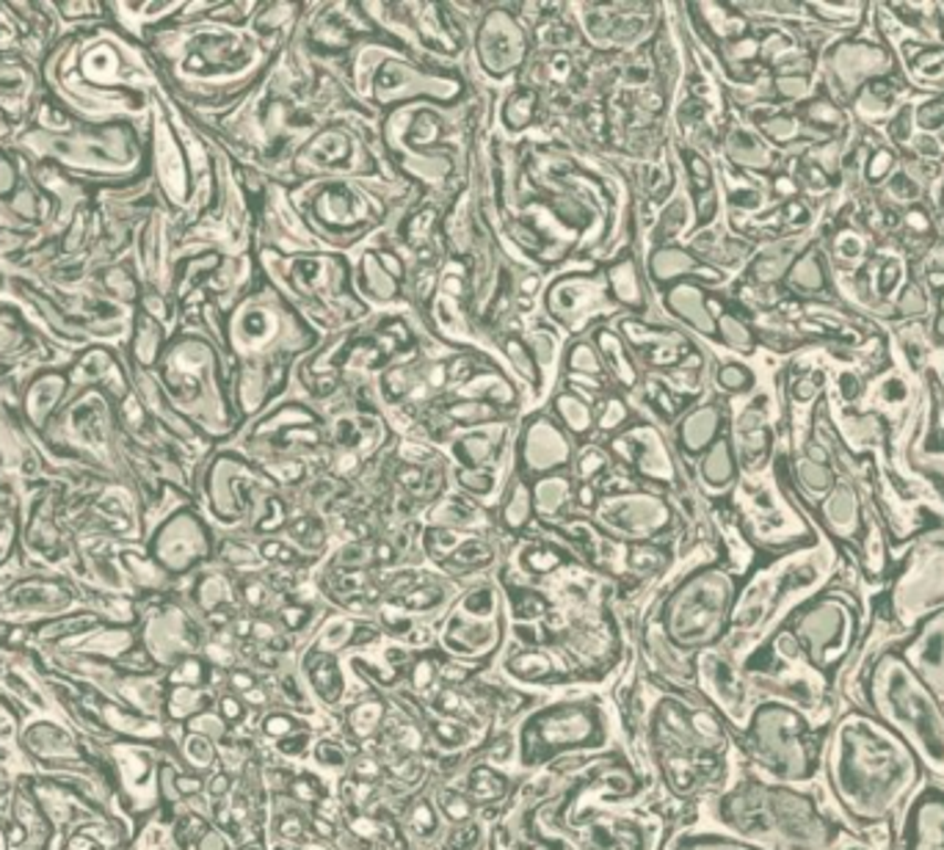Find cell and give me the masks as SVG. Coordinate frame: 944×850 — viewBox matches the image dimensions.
Here are the masks:
<instances>
[{
	"instance_id": "1",
	"label": "cell",
	"mask_w": 944,
	"mask_h": 850,
	"mask_svg": "<svg viewBox=\"0 0 944 850\" xmlns=\"http://www.w3.org/2000/svg\"><path fill=\"white\" fill-rule=\"evenodd\" d=\"M820 770L837 818L864 837L898 829L903 809L929 781L912 748L859 704L826 729Z\"/></svg>"
},
{
	"instance_id": "2",
	"label": "cell",
	"mask_w": 944,
	"mask_h": 850,
	"mask_svg": "<svg viewBox=\"0 0 944 850\" xmlns=\"http://www.w3.org/2000/svg\"><path fill=\"white\" fill-rule=\"evenodd\" d=\"M713 815L732 837L759 850H875L826 812L807 787L743 779L718 792Z\"/></svg>"
},
{
	"instance_id": "3",
	"label": "cell",
	"mask_w": 944,
	"mask_h": 850,
	"mask_svg": "<svg viewBox=\"0 0 944 850\" xmlns=\"http://www.w3.org/2000/svg\"><path fill=\"white\" fill-rule=\"evenodd\" d=\"M853 691L859 707L873 713L912 748L931 785L944 787V704L903 663L895 646L864 668Z\"/></svg>"
},
{
	"instance_id": "4",
	"label": "cell",
	"mask_w": 944,
	"mask_h": 850,
	"mask_svg": "<svg viewBox=\"0 0 944 850\" xmlns=\"http://www.w3.org/2000/svg\"><path fill=\"white\" fill-rule=\"evenodd\" d=\"M829 726L785 702H757L743 726L740 748L748 763L776 785L809 787L820 774V751Z\"/></svg>"
},
{
	"instance_id": "5",
	"label": "cell",
	"mask_w": 944,
	"mask_h": 850,
	"mask_svg": "<svg viewBox=\"0 0 944 850\" xmlns=\"http://www.w3.org/2000/svg\"><path fill=\"white\" fill-rule=\"evenodd\" d=\"M732 580L720 572H702L668 597L663 622L666 638L683 652L720 646L732 622Z\"/></svg>"
},
{
	"instance_id": "6",
	"label": "cell",
	"mask_w": 944,
	"mask_h": 850,
	"mask_svg": "<svg viewBox=\"0 0 944 850\" xmlns=\"http://www.w3.org/2000/svg\"><path fill=\"white\" fill-rule=\"evenodd\" d=\"M787 635L792 638L798 654H801L809 668H815L820 676L834 682V674H840L842 665L848 663V657L857 649V613H853L848 602L823 597V600L807 605L792 619Z\"/></svg>"
},
{
	"instance_id": "7",
	"label": "cell",
	"mask_w": 944,
	"mask_h": 850,
	"mask_svg": "<svg viewBox=\"0 0 944 850\" xmlns=\"http://www.w3.org/2000/svg\"><path fill=\"white\" fill-rule=\"evenodd\" d=\"M475 55L491 81H506L528 61V37L517 17L502 9H491L480 20L475 33Z\"/></svg>"
},
{
	"instance_id": "8",
	"label": "cell",
	"mask_w": 944,
	"mask_h": 850,
	"mask_svg": "<svg viewBox=\"0 0 944 850\" xmlns=\"http://www.w3.org/2000/svg\"><path fill=\"white\" fill-rule=\"evenodd\" d=\"M892 850H944V787L925 785L909 801Z\"/></svg>"
},
{
	"instance_id": "9",
	"label": "cell",
	"mask_w": 944,
	"mask_h": 850,
	"mask_svg": "<svg viewBox=\"0 0 944 850\" xmlns=\"http://www.w3.org/2000/svg\"><path fill=\"white\" fill-rule=\"evenodd\" d=\"M895 652L944 704V611L923 619L912 633L903 635Z\"/></svg>"
},
{
	"instance_id": "10",
	"label": "cell",
	"mask_w": 944,
	"mask_h": 850,
	"mask_svg": "<svg viewBox=\"0 0 944 850\" xmlns=\"http://www.w3.org/2000/svg\"><path fill=\"white\" fill-rule=\"evenodd\" d=\"M602 528L611 530L622 539H652L661 533L668 522L666 502L650 495H630V497H608L602 500L600 514H597Z\"/></svg>"
},
{
	"instance_id": "11",
	"label": "cell",
	"mask_w": 944,
	"mask_h": 850,
	"mask_svg": "<svg viewBox=\"0 0 944 850\" xmlns=\"http://www.w3.org/2000/svg\"><path fill=\"white\" fill-rule=\"evenodd\" d=\"M519 462L525 473L556 475L572 462V442L567 431L550 417H533L522 431L519 439Z\"/></svg>"
},
{
	"instance_id": "12",
	"label": "cell",
	"mask_w": 944,
	"mask_h": 850,
	"mask_svg": "<svg viewBox=\"0 0 944 850\" xmlns=\"http://www.w3.org/2000/svg\"><path fill=\"white\" fill-rule=\"evenodd\" d=\"M600 301H608V284L605 288H594L589 279L572 277V282H556L547 293V310L558 323L569 329L585 326L591 312L600 307Z\"/></svg>"
},
{
	"instance_id": "13",
	"label": "cell",
	"mask_w": 944,
	"mask_h": 850,
	"mask_svg": "<svg viewBox=\"0 0 944 850\" xmlns=\"http://www.w3.org/2000/svg\"><path fill=\"white\" fill-rule=\"evenodd\" d=\"M666 307L677 318L688 321L691 326L696 329V332L707 334V338H713L715 334L713 321H709V315H707L705 296H702V290L696 288V284H688V282L674 284V288L666 293Z\"/></svg>"
},
{
	"instance_id": "14",
	"label": "cell",
	"mask_w": 944,
	"mask_h": 850,
	"mask_svg": "<svg viewBox=\"0 0 944 850\" xmlns=\"http://www.w3.org/2000/svg\"><path fill=\"white\" fill-rule=\"evenodd\" d=\"M356 284H360V293H365L367 299H376V301H393L398 299L401 288L398 282H395L393 273L384 268V260L376 255V251H365L360 260V279H356Z\"/></svg>"
},
{
	"instance_id": "15",
	"label": "cell",
	"mask_w": 944,
	"mask_h": 850,
	"mask_svg": "<svg viewBox=\"0 0 944 850\" xmlns=\"http://www.w3.org/2000/svg\"><path fill=\"white\" fill-rule=\"evenodd\" d=\"M718 425H720V415L715 406H705V410H696L694 415H688L680 425V445H683V450L688 453H699L705 450L709 442L718 436Z\"/></svg>"
},
{
	"instance_id": "16",
	"label": "cell",
	"mask_w": 944,
	"mask_h": 850,
	"mask_svg": "<svg viewBox=\"0 0 944 850\" xmlns=\"http://www.w3.org/2000/svg\"><path fill=\"white\" fill-rule=\"evenodd\" d=\"M569 497H572V486H569L567 475L556 473V475H544L541 480H536L533 508H536V514H541V517L547 519V522H552V519H556L558 514L563 511V506H567Z\"/></svg>"
},
{
	"instance_id": "17",
	"label": "cell",
	"mask_w": 944,
	"mask_h": 850,
	"mask_svg": "<svg viewBox=\"0 0 944 850\" xmlns=\"http://www.w3.org/2000/svg\"><path fill=\"white\" fill-rule=\"evenodd\" d=\"M467 798L473 804H495L508 796V779L489 763H480L467 774Z\"/></svg>"
},
{
	"instance_id": "18",
	"label": "cell",
	"mask_w": 944,
	"mask_h": 850,
	"mask_svg": "<svg viewBox=\"0 0 944 850\" xmlns=\"http://www.w3.org/2000/svg\"><path fill=\"white\" fill-rule=\"evenodd\" d=\"M608 288H611V293L616 296L624 307L644 310V282H641L639 268L633 266V260H622L616 262V266H611V271H608Z\"/></svg>"
},
{
	"instance_id": "19",
	"label": "cell",
	"mask_w": 944,
	"mask_h": 850,
	"mask_svg": "<svg viewBox=\"0 0 944 850\" xmlns=\"http://www.w3.org/2000/svg\"><path fill=\"white\" fill-rule=\"evenodd\" d=\"M696 271V260L683 249H674V246H663L655 249V255L650 257V277L652 282H674V279L685 277V273Z\"/></svg>"
},
{
	"instance_id": "20",
	"label": "cell",
	"mask_w": 944,
	"mask_h": 850,
	"mask_svg": "<svg viewBox=\"0 0 944 850\" xmlns=\"http://www.w3.org/2000/svg\"><path fill=\"white\" fill-rule=\"evenodd\" d=\"M384 718H387L384 702H378V698H365V702L354 704V707L349 709V721H345V726H349V732L356 737V740H371L373 735L382 732Z\"/></svg>"
},
{
	"instance_id": "21",
	"label": "cell",
	"mask_w": 944,
	"mask_h": 850,
	"mask_svg": "<svg viewBox=\"0 0 944 850\" xmlns=\"http://www.w3.org/2000/svg\"><path fill=\"white\" fill-rule=\"evenodd\" d=\"M556 415L558 421L567 431H572V434L585 436L591 431V425H594V415H591L589 404H583V398L574 393H561L556 398Z\"/></svg>"
},
{
	"instance_id": "22",
	"label": "cell",
	"mask_w": 944,
	"mask_h": 850,
	"mask_svg": "<svg viewBox=\"0 0 944 850\" xmlns=\"http://www.w3.org/2000/svg\"><path fill=\"white\" fill-rule=\"evenodd\" d=\"M597 340H600L602 356H605V362H608V365H611L613 379H619V382H622L624 387H633V384H635V367H633V362L627 360V354H624L622 340H619L616 334L605 332V329H602V332L597 334Z\"/></svg>"
},
{
	"instance_id": "23",
	"label": "cell",
	"mask_w": 944,
	"mask_h": 850,
	"mask_svg": "<svg viewBox=\"0 0 944 850\" xmlns=\"http://www.w3.org/2000/svg\"><path fill=\"white\" fill-rule=\"evenodd\" d=\"M533 495L528 491V486L522 484V480H514L511 486V495L506 497V502H502V525H506L508 530H522L525 525H528L530 514H533Z\"/></svg>"
},
{
	"instance_id": "24",
	"label": "cell",
	"mask_w": 944,
	"mask_h": 850,
	"mask_svg": "<svg viewBox=\"0 0 944 850\" xmlns=\"http://www.w3.org/2000/svg\"><path fill=\"white\" fill-rule=\"evenodd\" d=\"M702 475H705L707 484L713 486L729 484L732 475H735V462H732V450L726 442H718V445L702 458Z\"/></svg>"
},
{
	"instance_id": "25",
	"label": "cell",
	"mask_w": 944,
	"mask_h": 850,
	"mask_svg": "<svg viewBox=\"0 0 944 850\" xmlns=\"http://www.w3.org/2000/svg\"><path fill=\"white\" fill-rule=\"evenodd\" d=\"M533 114L536 97L530 92H525V89H519V92H514L511 97L506 100V105H502V125H506L508 131H522V127L530 125Z\"/></svg>"
},
{
	"instance_id": "26",
	"label": "cell",
	"mask_w": 944,
	"mask_h": 850,
	"mask_svg": "<svg viewBox=\"0 0 944 850\" xmlns=\"http://www.w3.org/2000/svg\"><path fill=\"white\" fill-rule=\"evenodd\" d=\"M437 809L445 820L450 823H473L475 804L461 790H437Z\"/></svg>"
},
{
	"instance_id": "27",
	"label": "cell",
	"mask_w": 944,
	"mask_h": 850,
	"mask_svg": "<svg viewBox=\"0 0 944 850\" xmlns=\"http://www.w3.org/2000/svg\"><path fill=\"white\" fill-rule=\"evenodd\" d=\"M312 732H315V726H301V729L279 737V740L273 743V748H277V754H282L288 763H293V759H304V754L310 751L312 746Z\"/></svg>"
},
{
	"instance_id": "28",
	"label": "cell",
	"mask_w": 944,
	"mask_h": 850,
	"mask_svg": "<svg viewBox=\"0 0 944 850\" xmlns=\"http://www.w3.org/2000/svg\"><path fill=\"white\" fill-rule=\"evenodd\" d=\"M567 367L574 373H585V376H600L602 373L600 354H597L589 343H574L572 349H569Z\"/></svg>"
},
{
	"instance_id": "29",
	"label": "cell",
	"mask_w": 944,
	"mask_h": 850,
	"mask_svg": "<svg viewBox=\"0 0 944 850\" xmlns=\"http://www.w3.org/2000/svg\"><path fill=\"white\" fill-rule=\"evenodd\" d=\"M312 757H315V765L329 770H343L345 765H349L345 748L340 746L338 740H329V737H323V740H318L315 746H312Z\"/></svg>"
},
{
	"instance_id": "30",
	"label": "cell",
	"mask_w": 944,
	"mask_h": 850,
	"mask_svg": "<svg viewBox=\"0 0 944 850\" xmlns=\"http://www.w3.org/2000/svg\"><path fill=\"white\" fill-rule=\"evenodd\" d=\"M720 334H724L726 345H732V349H743V351L751 349V334H748V329L743 326L740 321H735L732 315L720 318Z\"/></svg>"
},
{
	"instance_id": "31",
	"label": "cell",
	"mask_w": 944,
	"mask_h": 850,
	"mask_svg": "<svg viewBox=\"0 0 944 850\" xmlns=\"http://www.w3.org/2000/svg\"><path fill=\"white\" fill-rule=\"evenodd\" d=\"M279 619L284 622V633H301L307 624H312V611L307 605H284Z\"/></svg>"
},
{
	"instance_id": "32",
	"label": "cell",
	"mask_w": 944,
	"mask_h": 850,
	"mask_svg": "<svg viewBox=\"0 0 944 850\" xmlns=\"http://www.w3.org/2000/svg\"><path fill=\"white\" fill-rule=\"evenodd\" d=\"M718 384L729 393H743V387L751 384V376L743 371V365H724V371L718 373Z\"/></svg>"
}]
</instances>
